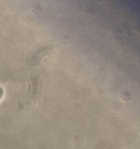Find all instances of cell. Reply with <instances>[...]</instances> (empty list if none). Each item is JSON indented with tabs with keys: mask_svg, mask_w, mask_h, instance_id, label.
<instances>
[{
	"mask_svg": "<svg viewBox=\"0 0 140 149\" xmlns=\"http://www.w3.org/2000/svg\"><path fill=\"white\" fill-rule=\"evenodd\" d=\"M3 95H4V90H3V89L1 87H0V100L2 97Z\"/></svg>",
	"mask_w": 140,
	"mask_h": 149,
	"instance_id": "obj_1",
	"label": "cell"
}]
</instances>
